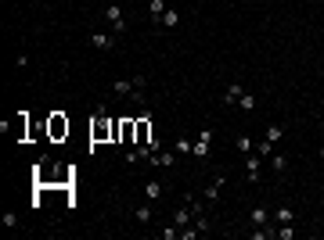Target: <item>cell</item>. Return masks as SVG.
Wrapping results in <instances>:
<instances>
[{
    "label": "cell",
    "mask_w": 324,
    "mask_h": 240,
    "mask_svg": "<svg viewBox=\"0 0 324 240\" xmlns=\"http://www.w3.org/2000/svg\"><path fill=\"white\" fill-rule=\"evenodd\" d=\"M256 154H259L263 161H267V158L274 154V143H270V140H263V143H256Z\"/></svg>",
    "instance_id": "21"
},
{
    "label": "cell",
    "mask_w": 324,
    "mask_h": 240,
    "mask_svg": "<svg viewBox=\"0 0 324 240\" xmlns=\"http://www.w3.org/2000/svg\"><path fill=\"white\" fill-rule=\"evenodd\" d=\"M191 147H195V140H184V136L173 143V151H177V154H191Z\"/></svg>",
    "instance_id": "20"
},
{
    "label": "cell",
    "mask_w": 324,
    "mask_h": 240,
    "mask_svg": "<svg viewBox=\"0 0 324 240\" xmlns=\"http://www.w3.org/2000/svg\"><path fill=\"white\" fill-rule=\"evenodd\" d=\"M173 222H177V226H191V222H195V211H191V204H180V208L173 211Z\"/></svg>",
    "instance_id": "6"
},
{
    "label": "cell",
    "mask_w": 324,
    "mask_h": 240,
    "mask_svg": "<svg viewBox=\"0 0 324 240\" xmlns=\"http://www.w3.org/2000/svg\"><path fill=\"white\" fill-rule=\"evenodd\" d=\"M270 169H274V172H277V176H281V172H285V169H288V158H285V154H277V151H274V154H270Z\"/></svg>",
    "instance_id": "16"
},
{
    "label": "cell",
    "mask_w": 324,
    "mask_h": 240,
    "mask_svg": "<svg viewBox=\"0 0 324 240\" xmlns=\"http://www.w3.org/2000/svg\"><path fill=\"white\" fill-rule=\"evenodd\" d=\"M133 219H137V222H140V226H148V222H151V219H155V211H151V208H148V204H140V208H133Z\"/></svg>",
    "instance_id": "14"
},
{
    "label": "cell",
    "mask_w": 324,
    "mask_h": 240,
    "mask_svg": "<svg viewBox=\"0 0 324 240\" xmlns=\"http://www.w3.org/2000/svg\"><path fill=\"white\" fill-rule=\"evenodd\" d=\"M259 169H263V158H259L256 151H252V154H245V176H249L252 183L259 179Z\"/></svg>",
    "instance_id": "5"
},
{
    "label": "cell",
    "mask_w": 324,
    "mask_h": 240,
    "mask_svg": "<svg viewBox=\"0 0 324 240\" xmlns=\"http://www.w3.org/2000/svg\"><path fill=\"white\" fill-rule=\"evenodd\" d=\"M162 194H166V186H162L158 179H148V183H144V197H148V201H158Z\"/></svg>",
    "instance_id": "9"
},
{
    "label": "cell",
    "mask_w": 324,
    "mask_h": 240,
    "mask_svg": "<svg viewBox=\"0 0 324 240\" xmlns=\"http://www.w3.org/2000/svg\"><path fill=\"white\" fill-rule=\"evenodd\" d=\"M238 108H241V111H256V93H249V90H245V93H241V101H238Z\"/></svg>",
    "instance_id": "17"
},
{
    "label": "cell",
    "mask_w": 324,
    "mask_h": 240,
    "mask_svg": "<svg viewBox=\"0 0 324 240\" xmlns=\"http://www.w3.org/2000/svg\"><path fill=\"white\" fill-rule=\"evenodd\" d=\"M277 240H295V222H285V226H277Z\"/></svg>",
    "instance_id": "19"
},
{
    "label": "cell",
    "mask_w": 324,
    "mask_h": 240,
    "mask_svg": "<svg viewBox=\"0 0 324 240\" xmlns=\"http://www.w3.org/2000/svg\"><path fill=\"white\" fill-rule=\"evenodd\" d=\"M105 22H108V29H112L115 36H123V33H126V15H123V8H119V4H108V8H105Z\"/></svg>",
    "instance_id": "3"
},
{
    "label": "cell",
    "mask_w": 324,
    "mask_h": 240,
    "mask_svg": "<svg viewBox=\"0 0 324 240\" xmlns=\"http://www.w3.org/2000/svg\"><path fill=\"white\" fill-rule=\"evenodd\" d=\"M241 93H245V86H238V83H231V86L224 90V104H238V101H241Z\"/></svg>",
    "instance_id": "10"
},
{
    "label": "cell",
    "mask_w": 324,
    "mask_h": 240,
    "mask_svg": "<svg viewBox=\"0 0 324 240\" xmlns=\"http://www.w3.org/2000/svg\"><path fill=\"white\" fill-rule=\"evenodd\" d=\"M274 222H277V226H285V222H295V208H288V204H281V208L274 211Z\"/></svg>",
    "instance_id": "12"
},
{
    "label": "cell",
    "mask_w": 324,
    "mask_h": 240,
    "mask_svg": "<svg viewBox=\"0 0 324 240\" xmlns=\"http://www.w3.org/2000/svg\"><path fill=\"white\" fill-rule=\"evenodd\" d=\"M177 161V151H158V154H151V165H158V169H170Z\"/></svg>",
    "instance_id": "7"
},
{
    "label": "cell",
    "mask_w": 324,
    "mask_h": 240,
    "mask_svg": "<svg viewBox=\"0 0 324 240\" xmlns=\"http://www.w3.org/2000/svg\"><path fill=\"white\" fill-rule=\"evenodd\" d=\"M4 226L15 229V226H18V215H15V211H4Z\"/></svg>",
    "instance_id": "25"
},
{
    "label": "cell",
    "mask_w": 324,
    "mask_h": 240,
    "mask_svg": "<svg viewBox=\"0 0 324 240\" xmlns=\"http://www.w3.org/2000/svg\"><path fill=\"white\" fill-rule=\"evenodd\" d=\"M144 86H148L144 76H137V79H115V83H112V93H115V97H133V93L144 90Z\"/></svg>",
    "instance_id": "2"
},
{
    "label": "cell",
    "mask_w": 324,
    "mask_h": 240,
    "mask_svg": "<svg viewBox=\"0 0 324 240\" xmlns=\"http://www.w3.org/2000/svg\"><path fill=\"white\" fill-rule=\"evenodd\" d=\"M90 47H97V51H112V47H115V33H90Z\"/></svg>",
    "instance_id": "4"
},
{
    "label": "cell",
    "mask_w": 324,
    "mask_h": 240,
    "mask_svg": "<svg viewBox=\"0 0 324 240\" xmlns=\"http://www.w3.org/2000/svg\"><path fill=\"white\" fill-rule=\"evenodd\" d=\"M238 151H241V154H252V151H256V143H252L249 136H238Z\"/></svg>",
    "instance_id": "23"
},
{
    "label": "cell",
    "mask_w": 324,
    "mask_h": 240,
    "mask_svg": "<svg viewBox=\"0 0 324 240\" xmlns=\"http://www.w3.org/2000/svg\"><path fill=\"white\" fill-rule=\"evenodd\" d=\"M180 26V11H173V8H166V15L158 18V29H177Z\"/></svg>",
    "instance_id": "8"
},
{
    "label": "cell",
    "mask_w": 324,
    "mask_h": 240,
    "mask_svg": "<svg viewBox=\"0 0 324 240\" xmlns=\"http://www.w3.org/2000/svg\"><path fill=\"white\" fill-rule=\"evenodd\" d=\"M281 136H285V126H277V122H274V126H267V136H263V140H270V143H277Z\"/></svg>",
    "instance_id": "18"
},
{
    "label": "cell",
    "mask_w": 324,
    "mask_h": 240,
    "mask_svg": "<svg viewBox=\"0 0 324 240\" xmlns=\"http://www.w3.org/2000/svg\"><path fill=\"white\" fill-rule=\"evenodd\" d=\"M151 140H155V136H151V129H148V122L140 118V122H137V143H151Z\"/></svg>",
    "instance_id": "15"
},
{
    "label": "cell",
    "mask_w": 324,
    "mask_h": 240,
    "mask_svg": "<svg viewBox=\"0 0 324 240\" xmlns=\"http://www.w3.org/2000/svg\"><path fill=\"white\" fill-rule=\"evenodd\" d=\"M198 140H206V143H213V129L206 126V129H198Z\"/></svg>",
    "instance_id": "26"
},
{
    "label": "cell",
    "mask_w": 324,
    "mask_h": 240,
    "mask_svg": "<svg viewBox=\"0 0 324 240\" xmlns=\"http://www.w3.org/2000/svg\"><path fill=\"white\" fill-rule=\"evenodd\" d=\"M320 161H324V147H320Z\"/></svg>",
    "instance_id": "27"
},
{
    "label": "cell",
    "mask_w": 324,
    "mask_h": 240,
    "mask_svg": "<svg viewBox=\"0 0 324 240\" xmlns=\"http://www.w3.org/2000/svg\"><path fill=\"white\" fill-rule=\"evenodd\" d=\"M112 129H115V126H108V108H105V104H97V108H94V126H90V136H94V140H105Z\"/></svg>",
    "instance_id": "1"
},
{
    "label": "cell",
    "mask_w": 324,
    "mask_h": 240,
    "mask_svg": "<svg viewBox=\"0 0 324 240\" xmlns=\"http://www.w3.org/2000/svg\"><path fill=\"white\" fill-rule=\"evenodd\" d=\"M249 219H252V226H267V222H270V211H267L263 204H256V208L249 211Z\"/></svg>",
    "instance_id": "11"
},
{
    "label": "cell",
    "mask_w": 324,
    "mask_h": 240,
    "mask_svg": "<svg viewBox=\"0 0 324 240\" xmlns=\"http://www.w3.org/2000/svg\"><path fill=\"white\" fill-rule=\"evenodd\" d=\"M166 15V0H151V18H162Z\"/></svg>",
    "instance_id": "22"
},
{
    "label": "cell",
    "mask_w": 324,
    "mask_h": 240,
    "mask_svg": "<svg viewBox=\"0 0 324 240\" xmlns=\"http://www.w3.org/2000/svg\"><path fill=\"white\" fill-rule=\"evenodd\" d=\"M216 197H220V186H216V183H209V186H206V201H209V204H213V201H216Z\"/></svg>",
    "instance_id": "24"
},
{
    "label": "cell",
    "mask_w": 324,
    "mask_h": 240,
    "mask_svg": "<svg viewBox=\"0 0 324 240\" xmlns=\"http://www.w3.org/2000/svg\"><path fill=\"white\" fill-rule=\"evenodd\" d=\"M209 151H213V143H206V140H195V147H191V154H195L198 161H206V158H209Z\"/></svg>",
    "instance_id": "13"
}]
</instances>
